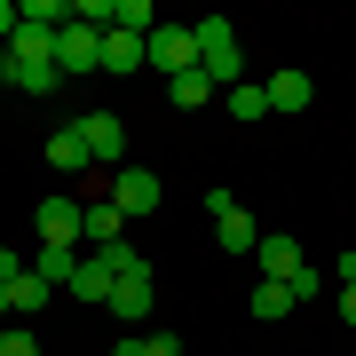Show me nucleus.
<instances>
[{
  "label": "nucleus",
  "instance_id": "obj_1",
  "mask_svg": "<svg viewBox=\"0 0 356 356\" xmlns=\"http://www.w3.org/2000/svg\"><path fill=\"white\" fill-rule=\"evenodd\" d=\"M191 40H198V72L214 79V88H238L245 48H238V32H229V16H198V24H191Z\"/></svg>",
  "mask_w": 356,
  "mask_h": 356
},
{
  "label": "nucleus",
  "instance_id": "obj_2",
  "mask_svg": "<svg viewBox=\"0 0 356 356\" xmlns=\"http://www.w3.org/2000/svg\"><path fill=\"white\" fill-rule=\"evenodd\" d=\"M40 245H79V254H88V206L79 198H40Z\"/></svg>",
  "mask_w": 356,
  "mask_h": 356
},
{
  "label": "nucleus",
  "instance_id": "obj_3",
  "mask_svg": "<svg viewBox=\"0 0 356 356\" xmlns=\"http://www.w3.org/2000/svg\"><path fill=\"white\" fill-rule=\"evenodd\" d=\"M206 214H214V238H222V254H254L261 245V229H254V214H245L229 191H206Z\"/></svg>",
  "mask_w": 356,
  "mask_h": 356
},
{
  "label": "nucleus",
  "instance_id": "obj_4",
  "mask_svg": "<svg viewBox=\"0 0 356 356\" xmlns=\"http://www.w3.org/2000/svg\"><path fill=\"white\" fill-rule=\"evenodd\" d=\"M56 72H64V79L103 72V32L95 24H64V32H56Z\"/></svg>",
  "mask_w": 356,
  "mask_h": 356
},
{
  "label": "nucleus",
  "instance_id": "obj_5",
  "mask_svg": "<svg viewBox=\"0 0 356 356\" xmlns=\"http://www.w3.org/2000/svg\"><path fill=\"white\" fill-rule=\"evenodd\" d=\"M72 127H79V143H88V159L119 175V159H127V127H119L111 111H88V119H72Z\"/></svg>",
  "mask_w": 356,
  "mask_h": 356
},
{
  "label": "nucleus",
  "instance_id": "obj_6",
  "mask_svg": "<svg viewBox=\"0 0 356 356\" xmlns=\"http://www.w3.org/2000/svg\"><path fill=\"white\" fill-rule=\"evenodd\" d=\"M143 56H151V64L175 79V72H191V64H198V40H191V24H159L151 40H143Z\"/></svg>",
  "mask_w": 356,
  "mask_h": 356
},
{
  "label": "nucleus",
  "instance_id": "obj_7",
  "mask_svg": "<svg viewBox=\"0 0 356 356\" xmlns=\"http://www.w3.org/2000/svg\"><path fill=\"white\" fill-rule=\"evenodd\" d=\"M159 198H166V182L151 175V166H119V175H111V206H119V214H151Z\"/></svg>",
  "mask_w": 356,
  "mask_h": 356
},
{
  "label": "nucleus",
  "instance_id": "obj_8",
  "mask_svg": "<svg viewBox=\"0 0 356 356\" xmlns=\"http://www.w3.org/2000/svg\"><path fill=\"white\" fill-rule=\"evenodd\" d=\"M261 88H269V111H309V103H317V79H309V72H277V79H261Z\"/></svg>",
  "mask_w": 356,
  "mask_h": 356
},
{
  "label": "nucleus",
  "instance_id": "obj_9",
  "mask_svg": "<svg viewBox=\"0 0 356 356\" xmlns=\"http://www.w3.org/2000/svg\"><path fill=\"white\" fill-rule=\"evenodd\" d=\"M103 309H111L119 325H143V317H151V269H143V277H119V285H111V301H103Z\"/></svg>",
  "mask_w": 356,
  "mask_h": 356
},
{
  "label": "nucleus",
  "instance_id": "obj_10",
  "mask_svg": "<svg viewBox=\"0 0 356 356\" xmlns=\"http://www.w3.org/2000/svg\"><path fill=\"white\" fill-rule=\"evenodd\" d=\"M254 261H261V277H293V269H301V245H293L285 229H261V245H254Z\"/></svg>",
  "mask_w": 356,
  "mask_h": 356
},
{
  "label": "nucleus",
  "instance_id": "obj_11",
  "mask_svg": "<svg viewBox=\"0 0 356 356\" xmlns=\"http://www.w3.org/2000/svg\"><path fill=\"white\" fill-rule=\"evenodd\" d=\"M143 32H103V72H143Z\"/></svg>",
  "mask_w": 356,
  "mask_h": 356
},
{
  "label": "nucleus",
  "instance_id": "obj_12",
  "mask_svg": "<svg viewBox=\"0 0 356 356\" xmlns=\"http://www.w3.org/2000/svg\"><path fill=\"white\" fill-rule=\"evenodd\" d=\"M111 285H119L111 269H103L95 254H79V269H72V285H64V293H79V301H111Z\"/></svg>",
  "mask_w": 356,
  "mask_h": 356
},
{
  "label": "nucleus",
  "instance_id": "obj_13",
  "mask_svg": "<svg viewBox=\"0 0 356 356\" xmlns=\"http://www.w3.org/2000/svg\"><path fill=\"white\" fill-rule=\"evenodd\" d=\"M245 309H254V317H293L301 301H293V285H285V277H261V285H254V301H245Z\"/></svg>",
  "mask_w": 356,
  "mask_h": 356
},
{
  "label": "nucleus",
  "instance_id": "obj_14",
  "mask_svg": "<svg viewBox=\"0 0 356 356\" xmlns=\"http://www.w3.org/2000/svg\"><path fill=\"white\" fill-rule=\"evenodd\" d=\"M48 166H64V175L95 166V159H88V143H79V127H56V135H48Z\"/></svg>",
  "mask_w": 356,
  "mask_h": 356
},
{
  "label": "nucleus",
  "instance_id": "obj_15",
  "mask_svg": "<svg viewBox=\"0 0 356 356\" xmlns=\"http://www.w3.org/2000/svg\"><path fill=\"white\" fill-rule=\"evenodd\" d=\"M72 269H79V245H40L32 277H48V285H72Z\"/></svg>",
  "mask_w": 356,
  "mask_h": 356
},
{
  "label": "nucleus",
  "instance_id": "obj_16",
  "mask_svg": "<svg viewBox=\"0 0 356 356\" xmlns=\"http://www.w3.org/2000/svg\"><path fill=\"white\" fill-rule=\"evenodd\" d=\"M88 254H95L103 269H111V277H143V269H151V261H143V254H135L127 238H111V245H88Z\"/></svg>",
  "mask_w": 356,
  "mask_h": 356
},
{
  "label": "nucleus",
  "instance_id": "obj_17",
  "mask_svg": "<svg viewBox=\"0 0 356 356\" xmlns=\"http://www.w3.org/2000/svg\"><path fill=\"white\" fill-rule=\"evenodd\" d=\"M166 95H175V111H198V103L214 95V79H206V72L191 64V72H175V79H166Z\"/></svg>",
  "mask_w": 356,
  "mask_h": 356
},
{
  "label": "nucleus",
  "instance_id": "obj_18",
  "mask_svg": "<svg viewBox=\"0 0 356 356\" xmlns=\"http://www.w3.org/2000/svg\"><path fill=\"white\" fill-rule=\"evenodd\" d=\"M48 293H56V285H48V277H32V261H24V277L8 285V309H16V317H40V301H48Z\"/></svg>",
  "mask_w": 356,
  "mask_h": 356
},
{
  "label": "nucleus",
  "instance_id": "obj_19",
  "mask_svg": "<svg viewBox=\"0 0 356 356\" xmlns=\"http://www.w3.org/2000/svg\"><path fill=\"white\" fill-rule=\"evenodd\" d=\"M119 229H127V214H119V206H111V191H103V198L88 206V245H111Z\"/></svg>",
  "mask_w": 356,
  "mask_h": 356
},
{
  "label": "nucleus",
  "instance_id": "obj_20",
  "mask_svg": "<svg viewBox=\"0 0 356 356\" xmlns=\"http://www.w3.org/2000/svg\"><path fill=\"white\" fill-rule=\"evenodd\" d=\"M111 32H143V40H151V32H159L151 0H111Z\"/></svg>",
  "mask_w": 356,
  "mask_h": 356
},
{
  "label": "nucleus",
  "instance_id": "obj_21",
  "mask_svg": "<svg viewBox=\"0 0 356 356\" xmlns=\"http://www.w3.org/2000/svg\"><path fill=\"white\" fill-rule=\"evenodd\" d=\"M229 119H238V127H254V119H269V88H229Z\"/></svg>",
  "mask_w": 356,
  "mask_h": 356
},
{
  "label": "nucleus",
  "instance_id": "obj_22",
  "mask_svg": "<svg viewBox=\"0 0 356 356\" xmlns=\"http://www.w3.org/2000/svg\"><path fill=\"white\" fill-rule=\"evenodd\" d=\"M0 356H40V332L32 325H0Z\"/></svg>",
  "mask_w": 356,
  "mask_h": 356
},
{
  "label": "nucleus",
  "instance_id": "obj_23",
  "mask_svg": "<svg viewBox=\"0 0 356 356\" xmlns=\"http://www.w3.org/2000/svg\"><path fill=\"white\" fill-rule=\"evenodd\" d=\"M16 277H24V261H16L8 245H0V285H16Z\"/></svg>",
  "mask_w": 356,
  "mask_h": 356
},
{
  "label": "nucleus",
  "instance_id": "obj_24",
  "mask_svg": "<svg viewBox=\"0 0 356 356\" xmlns=\"http://www.w3.org/2000/svg\"><path fill=\"white\" fill-rule=\"evenodd\" d=\"M0 40H16V0H0Z\"/></svg>",
  "mask_w": 356,
  "mask_h": 356
},
{
  "label": "nucleus",
  "instance_id": "obj_25",
  "mask_svg": "<svg viewBox=\"0 0 356 356\" xmlns=\"http://www.w3.org/2000/svg\"><path fill=\"white\" fill-rule=\"evenodd\" d=\"M341 317H348V325H356V285H341Z\"/></svg>",
  "mask_w": 356,
  "mask_h": 356
},
{
  "label": "nucleus",
  "instance_id": "obj_26",
  "mask_svg": "<svg viewBox=\"0 0 356 356\" xmlns=\"http://www.w3.org/2000/svg\"><path fill=\"white\" fill-rule=\"evenodd\" d=\"M111 356H143V341H119V348H111Z\"/></svg>",
  "mask_w": 356,
  "mask_h": 356
},
{
  "label": "nucleus",
  "instance_id": "obj_27",
  "mask_svg": "<svg viewBox=\"0 0 356 356\" xmlns=\"http://www.w3.org/2000/svg\"><path fill=\"white\" fill-rule=\"evenodd\" d=\"M0 317H8V285H0Z\"/></svg>",
  "mask_w": 356,
  "mask_h": 356
}]
</instances>
